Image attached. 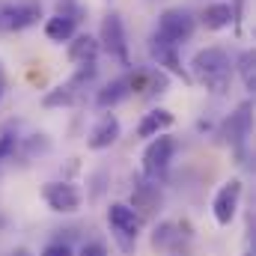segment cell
<instances>
[{"mask_svg": "<svg viewBox=\"0 0 256 256\" xmlns=\"http://www.w3.org/2000/svg\"><path fill=\"white\" fill-rule=\"evenodd\" d=\"M108 220H110V226L116 230L120 238H137V232H140V214L128 202H114L108 208Z\"/></svg>", "mask_w": 256, "mask_h": 256, "instance_id": "9", "label": "cell"}, {"mask_svg": "<svg viewBox=\"0 0 256 256\" xmlns=\"http://www.w3.org/2000/svg\"><path fill=\"white\" fill-rule=\"evenodd\" d=\"M78 92H80V84L68 80V84H63V86L51 90V92L42 98V104H45V108H68V104L78 102Z\"/></svg>", "mask_w": 256, "mask_h": 256, "instance_id": "15", "label": "cell"}, {"mask_svg": "<svg viewBox=\"0 0 256 256\" xmlns=\"http://www.w3.org/2000/svg\"><path fill=\"white\" fill-rule=\"evenodd\" d=\"M42 196L51 206V212H60V214H72L80 208V191L68 182H48L42 188Z\"/></svg>", "mask_w": 256, "mask_h": 256, "instance_id": "7", "label": "cell"}, {"mask_svg": "<svg viewBox=\"0 0 256 256\" xmlns=\"http://www.w3.org/2000/svg\"><path fill=\"white\" fill-rule=\"evenodd\" d=\"M74 30H78V18L68 15V12H57V15L48 18V24H45V36H48L51 42H68V39L74 36Z\"/></svg>", "mask_w": 256, "mask_h": 256, "instance_id": "13", "label": "cell"}, {"mask_svg": "<svg viewBox=\"0 0 256 256\" xmlns=\"http://www.w3.org/2000/svg\"><path fill=\"white\" fill-rule=\"evenodd\" d=\"M42 256H74V254H72L68 244H48V248L42 250Z\"/></svg>", "mask_w": 256, "mask_h": 256, "instance_id": "22", "label": "cell"}, {"mask_svg": "<svg viewBox=\"0 0 256 256\" xmlns=\"http://www.w3.org/2000/svg\"><path fill=\"white\" fill-rule=\"evenodd\" d=\"M170 126H173V114L170 110H164V108L149 110L140 120V126H137V137H158V134H164Z\"/></svg>", "mask_w": 256, "mask_h": 256, "instance_id": "14", "label": "cell"}, {"mask_svg": "<svg viewBox=\"0 0 256 256\" xmlns=\"http://www.w3.org/2000/svg\"><path fill=\"white\" fill-rule=\"evenodd\" d=\"M244 256H250V254H244Z\"/></svg>", "mask_w": 256, "mask_h": 256, "instance_id": "26", "label": "cell"}, {"mask_svg": "<svg viewBox=\"0 0 256 256\" xmlns=\"http://www.w3.org/2000/svg\"><path fill=\"white\" fill-rule=\"evenodd\" d=\"M173 155H176V140L167 137V134H158V137L146 146V152H143V176L155 182V179L170 167Z\"/></svg>", "mask_w": 256, "mask_h": 256, "instance_id": "4", "label": "cell"}, {"mask_svg": "<svg viewBox=\"0 0 256 256\" xmlns=\"http://www.w3.org/2000/svg\"><path fill=\"white\" fill-rule=\"evenodd\" d=\"M173 236H176L173 226H170V224H161V226L155 230V236H152V244H155V248H167V244L173 242Z\"/></svg>", "mask_w": 256, "mask_h": 256, "instance_id": "19", "label": "cell"}, {"mask_svg": "<svg viewBox=\"0 0 256 256\" xmlns=\"http://www.w3.org/2000/svg\"><path fill=\"white\" fill-rule=\"evenodd\" d=\"M191 33H194V15L188 9H164L152 36H158V39H164V42L179 48L182 42L191 39Z\"/></svg>", "mask_w": 256, "mask_h": 256, "instance_id": "3", "label": "cell"}, {"mask_svg": "<svg viewBox=\"0 0 256 256\" xmlns=\"http://www.w3.org/2000/svg\"><path fill=\"white\" fill-rule=\"evenodd\" d=\"M230 21H236V9L230 3H208L200 12V24L206 30H224V27H230Z\"/></svg>", "mask_w": 256, "mask_h": 256, "instance_id": "11", "label": "cell"}, {"mask_svg": "<svg viewBox=\"0 0 256 256\" xmlns=\"http://www.w3.org/2000/svg\"><path fill=\"white\" fill-rule=\"evenodd\" d=\"M161 206V194H158V188L152 185V182H140L137 188H134V206L131 208H140V212H155Z\"/></svg>", "mask_w": 256, "mask_h": 256, "instance_id": "16", "label": "cell"}, {"mask_svg": "<svg viewBox=\"0 0 256 256\" xmlns=\"http://www.w3.org/2000/svg\"><path fill=\"white\" fill-rule=\"evenodd\" d=\"M98 48H104L110 57H116L122 66L131 63V57H128V42H126V27H122V18L120 15H108L104 21H102V36H98Z\"/></svg>", "mask_w": 256, "mask_h": 256, "instance_id": "5", "label": "cell"}, {"mask_svg": "<svg viewBox=\"0 0 256 256\" xmlns=\"http://www.w3.org/2000/svg\"><path fill=\"white\" fill-rule=\"evenodd\" d=\"M15 143H18V140H15L12 134H0V161L15 152Z\"/></svg>", "mask_w": 256, "mask_h": 256, "instance_id": "21", "label": "cell"}, {"mask_svg": "<svg viewBox=\"0 0 256 256\" xmlns=\"http://www.w3.org/2000/svg\"><path fill=\"white\" fill-rule=\"evenodd\" d=\"M256 57H254V51H244L242 54V60H238V74H242V80H244V86L254 92L256 90Z\"/></svg>", "mask_w": 256, "mask_h": 256, "instance_id": "18", "label": "cell"}, {"mask_svg": "<svg viewBox=\"0 0 256 256\" xmlns=\"http://www.w3.org/2000/svg\"><path fill=\"white\" fill-rule=\"evenodd\" d=\"M0 78H3V72H0Z\"/></svg>", "mask_w": 256, "mask_h": 256, "instance_id": "25", "label": "cell"}, {"mask_svg": "<svg viewBox=\"0 0 256 256\" xmlns=\"http://www.w3.org/2000/svg\"><path fill=\"white\" fill-rule=\"evenodd\" d=\"M191 68H194V78L208 92L220 96V92L230 90V72H232V66H230V54L224 48H202V51H196L191 60Z\"/></svg>", "mask_w": 256, "mask_h": 256, "instance_id": "1", "label": "cell"}, {"mask_svg": "<svg viewBox=\"0 0 256 256\" xmlns=\"http://www.w3.org/2000/svg\"><path fill=\"white\" fill-rule=\"evenodd\" d=\"M238 200H242V182L238 179H230L220 191L214 194V202H212V212H214V220L220 226H230L236 212H238Z\"/></svg>", "mask_w": 256, "mask_h": 256, "instance_id": "8", "label": "cell"}, {"mask_svg": "<svg viewBox=\"0 0 256 256\" xmlns=\"http://www.w3.org/2000/svg\"><path fill=\"white\" fill-rule=\"evenodd\" d=\"M248 137H250V102H242L236 108V114H230V120L224 122V140L230 143V149H236L242 155Z\"/></svg>", "mask_w": 256, "mask_h": 256, "instance_id": "6", "label": "cell"}, {"mask_svg": "<svg viewBox=\"0 0 256 256\" xmlns=\"http://www.w3.org/2000/svg\"><path fill=\"white\" fill-rule=\"evenodd\" d=\"M120 140V120L114 116V114H104L102 120H98V126L90 131V149H108V146H114Z\"/></svg>", "mask_w": 256, "mask_h": 256, "instance_id": "10", "label": "cell"}, {"mask_svg": "<svg viewBox=\"0 0 256 256\" xmlns=\"http://www.w3.org/2000/svg\"><path fill=\"white\" fill-rule=\"evenodd\" d=\"M78 256H110V250L102 244V242H90V244H84L80 248V254Z\"/></svg>", "mask_w": 256, "mask_h": 256, "instance_id": "20", "label": "cell"}, {"mask_svg": "<svg viewBox=\"0 0 256 256\" xmlns=\"http://www.w3.org/2000/svg\"><path fill=\"white\" fill-rule=\"evenodd\" d=\"M12 256H30V250H24V248H18V250H12Z\"/></svg>", "mask_w": 256, "mask_h": 256, "instance_id": "23", "label": "cell"}, {"mask_svg": "<svg viewBox=\"0 0 256 256\" xmlns=\"http://www.w3.org/2000/svg\"><path fill=\"white\" fill-rule=\"evenodd\" d=\"M42 18V6L39 0H12V3H0V30L3 33H18L33 27Z\"/></svg>", "mask_w": 256, "mask_h": 256, "instance_id": "2", "label": "cell"}, {"mask_svg": "<svg viewBox=\"0 0 256 256\" xmlns=\"http://www.w3.org/2000/svg\"><path fill=\"white\" fill-rule=\"evenodd\" d=\"M0 96H3V78H0Z\"/></svg>", "mask_w": 256, "mask_h": 256, "instance_id": "24", "label": "cell"}, {"mask_svg": "<svg viewBox=\"0 0 256 256\" xmlns=\"http://www.w3.org/2000/svg\"><path fill=\"white\" fill-rule=\"evenodd\" d=\"M128 92H131V90H128V78H116V80H110V84L98 92V98H96V102H98V108H104V110H108V108L120 104Z\"/></svg>", "mask_w": 256, "mask_h": 256, "instance_id": "17", "label": "cell"}, {"mask_svg": "<svg viewBox=\"0 0 256 256\" xmlns=\"http://www.w3.org/2000/svg\"><path fill=\"white\" fill-rule=\"evenodd\" d=\"M96 54H98V39H92L90 33L72 36V42H68V60L72 63H96Z\"/></svg>", "mask_w": 256, "mask_h": 256, "instance_id": "12", "label": "cell"}]
</instances>
